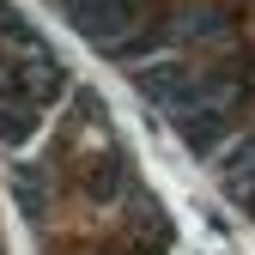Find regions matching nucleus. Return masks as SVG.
<instances>
[{"instance_id": "3", "label": "nucleus", "mask_w": 255, "mask_h": 255, "mask_svg": "<svg viewBox=\"0 0 255 255\" xmlns=\"http://www.w3.org/2000/svg\"><path fill=\"white\" fill-rule=\"evenodd\" d=\"M225 188L237 195V207L255 219V134H249V140H237V152L225 158Z\"/></svg>"}, {"instance_id": "1", "label": "nucleus", "mask_w": 255, "mask_h": 255, "mask_svg": "<svg viewBox=\"0 0 255 255\" xmlns=\"http://www.w3.org/2000/svg\"><path fill=\"white\" fill-rule=\"evenodd\" d=\"M61 12H67V24L91 49L128 61V67H134L140 55L164 49L158 43V24L146 18V0H61Z\"/></svg>"}, {"instance_id": "2", "label": "nucleus", "mask_w": 255, "mask_h": 255, "mask_svg": "<svg viewBox=\"0 0 255 255\" xmlns=\"http://www.w3.org/2000/svg\"><path fill=\"white\" fill-rule=\"evenodd\" d=\"M158 43L164 49H219V43H231V12L225 6H176L158 24Z\"/></svg>"}]
</instances>
